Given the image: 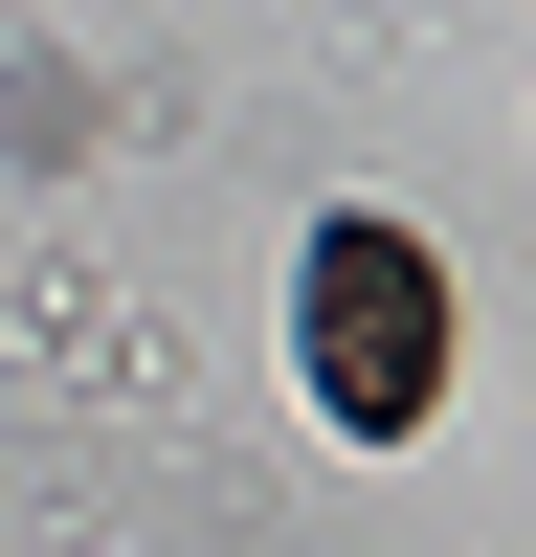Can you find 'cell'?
Returning a JSON list of instances; mask_svg holds the SVG:
<instances>
[{
    "mask_svg": "<svg viewBox=\"0 0 536 557\" xmlns=\"http://www.w3.org/2000/svg\"><path fill=\"white\" fill-rule=\"evenodd\" d=\"M291 357H313V424L402 446V424L447 401V268L402 246V223H313V268H291Z\"/></svg>",
    "mask_w": 536,
    "mask_h": 557,
    "instance_id": "cell-1",
    "label": "cell"
}]
</instances>
